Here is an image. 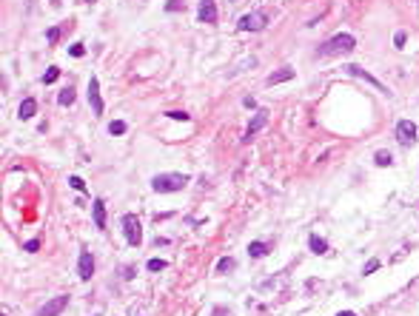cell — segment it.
Segmentation results:
<instances>
[{"label":"cell","instance_id":"1","mask_svg":"<svg viewBox=\"0 0 419 316\" xmlns=\"http://www.w3.org/2000/svg\"><path fill=\"white\" fill-rule=\"evenodd\" d=\"M357 49V40H354V34L348 32H340L334 34V37H328L325 43L317 49L319 57H337V54H348V52H354Z\"/></svg>","mask_w":419,"mask_h":316},{"label":"cell","instance_id":"2","mask_svg":"<svg viewBox=\"0 0 419 316\" xmlns=\"http://www.w3.org/2000/svg\"><path fill=\"white\" fill-rule=\"evenodd\" d=\"M188 185V177L185 174H157L151 180V188L157 194H169V191H182Z\"/></svg>","mask_w":419,"mask_h":316},{"label":"cell","instance_id":"3","mask_svg":"<svg viewBox=\"0 0 419 316\" xmlns=\"http://www.w3.org/2000/svg\"><path fill=\"white\" fill-rule=\"evenodd\" d=\"M123 234H125V239H128V245H140L143 242V231H140V219H137L134 214H123Z\"/></svg>","mask_w":419,"mask_h":316},{"label":"cell","instance_id":"4","mask_svg":"<svg viewBox=\"0 0 419 316\" xmlns=\"http://www.w3.org/2000/svg\"><path fill=\"white\" fill-rule=\"evenodd\" d=\"M265 23H268V17L262 14V11H251V14H245V17H239V32H262L265 29Z\"/></svg>","mask_w":419,"mask_h":316},{"label":"cell","instance_id":"5","mask_svg":"<svg viewBox=\"0 0 419 316\" xmlns=\"http://www.w3.org/2000/svg\"><path fill=\"white\" fill-rule=\"evenodd\" d=\"M345 71H348V74H351V77H359V80H368V83H371V86H374L376 91H382V94H391V91H388V86L385 83H379V80L374 77V74H368V71H365L362 66H345Z\"/></svg>","mask_w":419,"mask_h":316},{"label":"cell","instance_id":"6","mask_svg":"<svg viewBox=\"0 0 419 316\" xmlns=\"http://www.w3.org/2000/svg\"><path fill=\"white\" fill-rule=\"evenodd\" d=\"M397 140L402 146H414V143H417V125L411 123V120H399L397 123Z\"/></svg>","mask_w":419,"mask_h":316},{"label":"cell","instance_id":"7","mask_svg":"<svg viewBox=\"0 0 419 316\" xmlns=\"http://www.w3.org/2000/svg\"><path fill=\"white\" fill-rule=\"evenodd\" d=\"M265 123H268V111H265V108H260V111L251 117V123H248V128H245V137H242V143H251V140H254V134H257V131H260Z\"/></svg>","mask_w":419,"mask_h":316},{"label":"cell","instance_id":"8","mask_svg":"<svg viewBox=\"0 0 419 316\" xmlns=\"http://www.w3.org/2000/svg\"><path fill=\"white\" fill-rule=\"evenodd\" d=\"M77 276L83 279V282H89L91 276H94V257H91L89 251H83L77 260Z\"/></svg>","mask_w":419,"mask_h":316},{"label":"cell","instance_id":"9","mask_svg":"<svg viewBox=\"0 0 419 316\" xmlns=\"http://www.w3.org/2000/svg\"><path fill=\"white\" fill-rule=\"evenodd\" d=\"M68 305V296H55V299H49L40 311H37V316H57V314H63V308Z\"/></svg>","mask_w":419,"mask_h":316},{"label":"cell","instance_id":"10","mask_svg":"<svg viewBox=\"0 0 419 316\" xmlns=\"http://www.w3.org/2000/svg\"><path fill=\"white\" fill-rule=\"evenodd\" d=\"M197 20L200 23H217V3L214 0H200V6H197Z\"/></svg>","mask_w":419,"mask_h":316},{"label":"cell","instance_id":"11","mask_svg":"<svg viewBox=\"0 0 419 316\" xmlns=\"http://www.w3.org/2000/svg\"><path fill=\"white\" fill-rule=\"evenodd\" d=\"M89 103H91V108H94V114H103V97H100V83H97V77L89 80Z\"/></svg>","mask_w":419,"mask_h":316},{"label":"cell","instance_id":"12","mask_svg":"<svg viewBox=\"0 0 419 316\" xmlns=\"http://www.w3.org/2000/svg\"><path fill=\"white\" fill-rule=\"evenodd\" d=\"M34 114H37V103H34V97H26L20 103V108H17V117L20 120H32Z\"/></svg>","mask_w":419,"mask_h":316},{"label":"cell","instance_id":"13","mask_svg":"<svg viewBox=\"0 0 419 316\" xmlns=\"http://www.w3.org/2000/svg\"><path fill=\"white\" fill-rule=\"evenodd\" d=\"M285 80H294V68L291 66L277 68L274 74H268V86H277V83H285Z\"/></svg>","mask_w":419,"mask_h":316},{"label":"cell","instance_id":"14","mask_svg":"<svg viewBox=\"0 0 419 316\" xmlns=\"http://www.w3.org/2000/svg\"><path fill=\"white\" fill-rule=\"evenodd\" d=\"M91 211H94V225L106 228V219H109V216H106V205H103V200H94V203H91Z\"/></svg>","mask_w":419,"mask_h":316},{"label":"cell","instance_id":"15","mask_svg":"<svg viewBox=\"0 0 419 316\" xmlns=\"http://www.w3.org/2000/svg\"><path fill=\"white\" fill-rule=\"evenodd\" d=\"M308 245H311V251L319 254V257H322V254H328V242H325L322 237H317V234H311V237H308Z\"/></svg>","mask_w":419,"mask_h":316},{"label":"cell","instance_id":"16","mask_svg":"<svg viewBox=\"0 0 419 316\" xmlns=\"http://www.w3.org/2000/svg\"><path fill=\"white\" fill-rule=\"evenodd\" d=\"M234 268H237V262L231 260V257H223V260L217 262V268H214V271H217V273H231Z\"/></svg>","mask_w":419,"mask_h":316},{"label":"cell","instance_id":"17","mask_svg":"<svg viewBox=\"0 0 419 316\" xmlns=\"http://www.w3.org/2000/svg\"><path fill=\"white\" fill-rule=\"evenodd\" d=\"M248 254L254 257V260H260V257H265V254H268V245H265V242H251V245H248Z\"/></svg>","mask_w":419,"mask_h":316},{"label":"cell","instance_id":"18","mask_svg":"<svg viewBox=\"0 0 419 316\" xmlns=\"http://www.w3.org/2000/svg\"><path fill=\"white\" fill-rule=\"evenodd\" d=\"M74 97H77V91H74L71 86H68V89H63V91H60L57 103H60V105H71V103H74Z\"/></svg>","mask_w":419,"mask_h":316},{"label":"cell","instance_id":"19","mask_svg":"<svg viewBox=\"0 0 419 316\" xmlns=\"http://www.w3.org/2000/svg\"><path fill=\"white\" fill-rule=\"evenodd\" d=\"M374 162L379 165V168H388L394 159H391V154H388V151H376V154H374Z\"/></svg>","mask_w":419,"mask_h":316},{"label":"cell","instance_id":"20","mask_svg":"<svg viewBox=\"0 0 419 316\" xmlns=\"http://www.w3.org/2000/svg\"><path fill=\"white\" fill-rule=\"evenodd\" d=\"M109 134H125V123L123 120H112V123H109Z\"/></svg>","mask_w":419,"mask_h":316},{"label":"cell","instance_id":"21","mask_svg":"<svg viewBox=\"0 0 419 316\" xmlns=\"http://www.w3.org/2000/svg\"><path fill=\"white\" fill-rule=\"evenodd\" d=\"M57 77H60V68H57V66H52V68H46V74H43V83L49 86V83H55Z\"/></svg>","mask_w":419,"mask_h":316},{"label":"cell","instance_id":"22","mask_svg":"<svg viewBox=\"0 0 419 316\" xmlns=\"http://www.w3.org/2000/svg\"><path fill=\"white\" fill-rule=\"evenodd\" d=\"M146 268H148V271H166V268H169V262H166V260H148Z\"/></svg>","mask_w":419,"mask_h":316},{"label":"cell","instance_id":"23","mask_svg":"<svg viewBox=\"0 0 419 316\" xmlns=\"http://www.w3.org/2000/svg\"><path fill=\"white\" fill-rule=\"evenodd\" d=\"M68 54H71V57H83V54H86V46H83V43L68 46Z\"/></svg>","mask_w":419,"mask_h":316},{"label":"cell","instance_id":"24","mask_svg":"<svg viewBox=\"0 0 419 316\" xmlns=\"http://www.w3.org/2000/svg\"><path fill=\"white\" fill-rule=\"evenodd\" d=\"M60 29H57V26H52V29H49V32H46V40H49V43H57V40H60Z\"/></svg>","mask_w":419,"mask_h":316},{"label":"cell","instance_id":"25","mask_svg":"<svg viewBox=\"0 0 419 316\" xmlns=\"http://www.w3.org/2000/svg\"><path fill=\"white\" fill-rule=\"evenodd\" d=\"M68 185H71V188H77L80 194H86V182L80 180V177H68Z\"/></svg>","mask_w":419,"mask_h":316},{"label":"cell","instance_id":"26","mask_svg":"<svg viewBox=\"0 0 419 316\" xmlns=\"http://www.w3.org/2000/svg\"><path fill=\"white\" fill-rule=\"evenodd\" d=\"M376 268H379V260H368V262H365V268H362V273L368 276V273H374Z\"/></svg>","mask_w":419,"mask_h":316},{"label":"cell","instance_id":"27","mask_svg":"<svg viewBox=\"0 0 419 316\" xmlns=\"http://www.w3.org/2000/svg\"><path fill=\"white\" fill-rule=\"evenodd\" d=\"M405 40H408V34H405V32H397V34H394V46H397V49H402V46H405Z\"/></svg>","mask_w":419,"mask_h":316},{"label":"cell","instance_id":"28","mask_svg":"<svg viewBox=\"0 0 419 316\" xmlns=\"http://www.w3.org/2000/svg\"><path fill=\"white\" fill-rule=\"evenodd\" d=\"M171 120H180V123H188V114L185 111H169Z\"/></svg>","mask_w":419,"mask_h":316},{"label":"cell","instance_id":"29","mask_svg":"<svg viewBox=\"0 0 419 316\" xmlns=\"http://www.w3.org/2000/svg\"><path fill=\"white\" fill-rule=\"evenodd\" d=\"M37 248H40V242H37V239H32V242H26V251H29V254H34Z\"/></svg>","mask_w":419,"mask_h":316},{"label":"cell","instance_id":"30","mask_svg":"<svg viewBox=\"0 0 419 316\" xmlns=\"http://www.w3.org/2000/svg\"><path fill=\"white\" fill-rule=\"evenodd\" d=\"M337 316H357V314H354V311H340Z\"/></svg>","mask_w":419,"mask_h":316},{"label":"cell","instance_id":"31","mask_svg":"<svg viewBox=\"0 0 419 316\" xmlns=\"http://www.w3.org/2000/svg\"><path fill=\"white\" fill-rule=\"evenodd\" d=\"M86 3H94V0H86Z\"/></svg>","mask_w":419,"mask_h":316},{"label":"cell","instance_id":"32","mask_svg":"<svg viewBox=\"0 0 419 316\" xmlns=\"http://www.w3.org/2000/svg\"><path fill=\"white\" fill-rule=\"evenodd\" d=\"M3 316H9V314H6V311H3Z\"/></svg>","mask_w":419,"mask_h":316}]
</instances>
